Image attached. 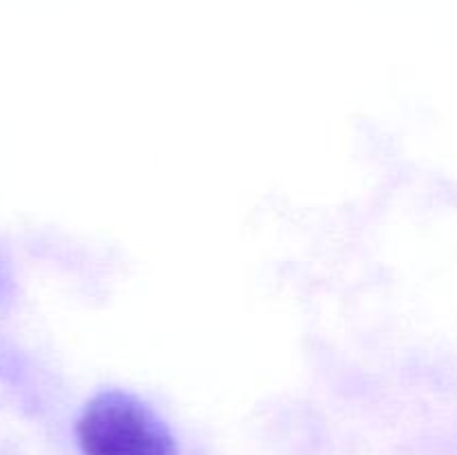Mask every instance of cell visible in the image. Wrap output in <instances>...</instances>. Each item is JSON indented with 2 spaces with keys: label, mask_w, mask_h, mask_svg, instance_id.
Instances as JSON below:
<instances>
[{
  "label": "cell",
  "mask_w": 457,
  "mask_h": 455,
  "mask_svg": "<svg viewBox=\"0 0 457 455\" xmlns=\"http://www.w3.org/2000/svg\"><path fill=\"white\" fill-rule=\"evenodd\" d=\"M76 435L83 455H174L165 424L141 401L116 391L85 406Z\"/></svg>",
  "instance_id": "obj_1"
}]
</instances>
